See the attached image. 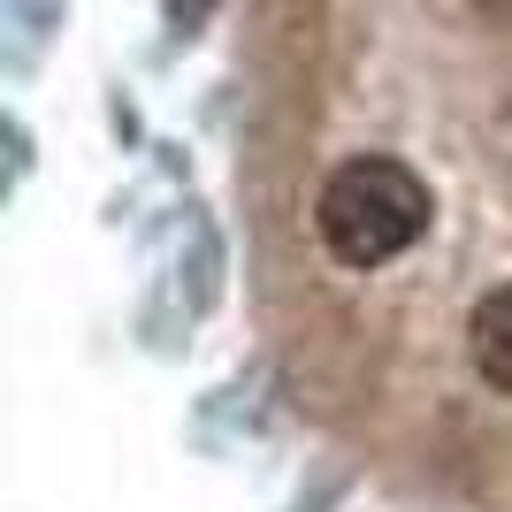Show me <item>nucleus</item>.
I'll use <instances>...</instances> for the list:
<instances>
[{
    "label": "nucleus",
    "instance_id": "f257e3e1",
    "mask_svg": "<svg viewBox=\"0 0 512 512\" xmlns=\"http://www.w3.org/2000/svg\"><path fill=\"white\" fill-rule=\"evenodd\" d=\"M314 230H321V253L337 260V268L375 276V268L406 260L428 237V184L406 161H390V153H360V161H344L321 184Z\"/></svg>",
    "mask_w": 512,
    "mask_h": 512
},
{
    "label": "nucleus",
    "instance_id": "7ed1b4c3",
    "mask_svg": "<svg viewBox=\"0 0 512 512\" xmlns=\"http://www.w3.org/2000/svg\"><path fill=\"white\" fill-rule=\"evenodd\" d=\"M169 16H176V31H199L214 16V0H169Z\"/></svg>",
    "mask_w": 512,
    "mask_h": 512
},
{
    "label": "nucleus",
    "instance_id": "f03ea898",
    "mask_svg": "<svg viewBox=\"0 0 512 512\" xmlns=\"http://www.w3.org/2000/svg\"><path fill=\"white\" fill-rule=\"evenodd\" d=\"M467 360L497 398H512V283H497L490 299L467 314Z\"/></svg>",
    "mask_w": 512,
    "mask_h": 512
}]
</instances>
